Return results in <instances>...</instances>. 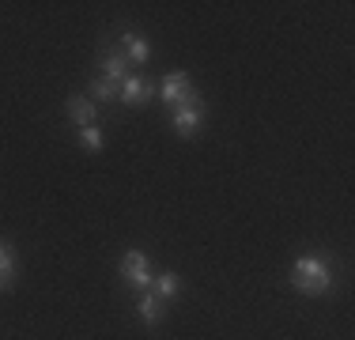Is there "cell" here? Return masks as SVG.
<instances>
[{"label":"cell","mask_w":355,"mask_h":340,"mask_svg":"<svg viewBox=\"0 0 355 340\" xmlns=\"http://www.w3.org/2000/svg\"><path fill=\"white\" fill-rule=\"evenodd\" d=\"M151 284H155V299H174V295H178V287H182V284H178V276H174V272H163V276H155Z\"/></svg>","instance_id":"obj_11"},{"label":"cell","mask_w":355,"mask_h":340,"mask_svg":"<svg viewBox=\"0 0 355 340\" xmlns=\"http://www.w3.org/2000/svg\"><path fill=\"white\" fill-rule=\"evenodd\" d=\"M80 144H83V148H91V151H103V133H98L95 125H83V129H80Z\"/></svg>","instance_id":"obj_13"},{"label":"cell","mask_w":355,"mask_h":340,"mask_svg":"<svg viewBox=\"0 0 355 340\" xmlns=\"http://www.w3.org/2000/svg\"><path fill=\"white\" fill-rule=\"evenodd\" d=\"M137 310H140V318L148 321V325H159V321H163V299H155V295H144Z\"/></svg>","instance_id":"obj_9"},{"label":"cell","mask_w":355,"mask_h":340,"mask_svg":"<svg viewBox=\"0 0 355 340\" xmlns=\"http://www.w3.org/2000/svg\"><path fill=\"white\" fill-rule=\"evenodd\" d=\"M121 280L125 284H132V287H151V265H148V257H144L140 250H129L121 257Z\"/></svg>","instance_id":"obj_3"},{"label":"cell","mask_w":355,"mask_h":340,"mask_svg":"<svg viewBox=\"0 0 355 340\" xmlns=\"http://www.w3.org/2000/svg\"><path fill=\"white\" fill-rule=\"evenodd\" d=\"M159 95H163L166 106H185V102H197V91H193L189 76L185 72H171L163 80V87H159Z\"/></svg>","instance_id":"obj_2"},{"label":"cell","mask_w":355,"mask_h":340,"mask_svg":"<svg viewBox=\"0 0 355 340\" xmlns=\"http://www.w3.org/2000/svg\"><path fill=\"white\" fill-rule=\"evenodd\" d=\"M200 121H205V106H200V99L197 102H185V106H174V129L182 136H193Z\"/></svg>","instance_id":"obj_4"},{"label":"cell","mask_w":355,"mask_h":340,"mask_svg":"<svg viewBox=\"0 0 355 340\" xmlns=\"http://www.w3.org/2000/svg\"><path fill=\"white\" fill-rule=\"evenodd\" d=\"M0 280H4L8 287H12V280H15V250H12L8 238H0Z\"/></svg>","instance_id":"obj_8"},{"label":"cell","mask_w":355,"mask_h":340,"mask_svg":"<svg viewBox=\"0 0 355 340\" xmlns=\"http://www.w3.org/2000/svg\"><path fill=\"white\" fill-rule=\"evenodd\" d=\"M64 110H69V117L76 125H95V102H91L87 95H72L69 102H64Z\"/></svg>","instance_id":"obj_5"},{"label":"cell","mask_w":355,"mask_h":340,"mask_svg":"<svg viewBox=\"0 0 355 340\" xmlns=\"http://www.w3.org/2000/svg\"><path fill=\"white\" fill-rule=\"evenodd\" d=\"M4 287H8V284H4V280H0V291H4Z\"/></svg>","instance_id":"obj_14"},{"label":"cell","mask_w":355,"mask_h":340,"mask_svg":"<svg viewBox=\"0 0 355 340\" xmlns=\"http://www.w3.org/2000/svg\"><path fill=\"white\" fill-rule=\"evenodd\" d=\"M291 284L302 295H325V291H333V269L321 257H299L291 269Z\"/></svg>","instance_id":"obj_1"},{"label":"cell","mask_w":355,"mask_h":340,"mask_svg":"<svg viewBox=\"0 0 355 340\" xmlns=\"http://www.w3.org/2000/svg\"><path fill=\"white\" fill-rule=\"evenodd\" d=\"M91 95H95V99H121V87H117V83H110L106 76H98V80L91 83Z\"/></svg>","instance_id":"obj_12"},{"label":"cell","mask_w":355,"mask_h":340,"mask_svg":"<svg viewBox=\"0 0 355 340\" xmlns=\"http://www.w3.org/2000/svg\"><path fill=\"white\" fill-rule=\"evenodd\" d=\"M148 95H151V83H148V80H140V76H125V83H121V102L140 106Z\"/></svg>","instance_id":"obj_6"},{"label":"cell","mask_w":355,"mask_h":340,"mask_svg":"<svg viewBox=\"0 0 355 340\" xmlns=\"http://www.w3.org/2000/svg\"><path fill=\"white\" fill-rule=\"evenodd\" d=\"M121 42H125V46H129V61H132V65H144V61H148V57H151L148 42H144L140 34L125 31V34H121Z\"/></svg>","instance_id":"obj_7"},{"label":"cell","mask_w":355,"mask_h":340,"mask_svg":"<svg viewBox=\"0 0 355 340\" xmlns=\"http://www.w3.org/2000/svg\"><path fill=\"white\" fill-rule=\"evenodd\" d=\"M125 68H129V61H125V57L110 53L106 61H103V76H106L110 83H117V87H121V83H125Z\"/></svg>","instance_id":"obj_10"}]
</instances>
